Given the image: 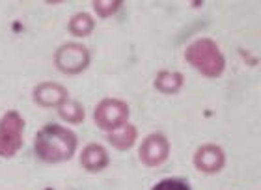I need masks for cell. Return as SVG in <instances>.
Here are the masks:
<instances>
[{"instance_id": "11", "label": "cell", "mask_w": 261, "mask_h": 190, "mask_svg": "<svg viewBox=\"0 0 261 190\" xmlns=\"http://www.w3.org/2000/svg\"><path fill=\"white\" fill-rule=\"evenodd\" d=\"M183 82H185V76L179 71H159L157 76H155V88H157L161 93H166V95H172V93H177L183 88Z\"/></svg>"}, {"instance_id": "1", "label": "cell", "mask_w": 261, "mask_h": 190, "mask_svg": "<svg viewBox=\"0 0 261 190\" xmlns=\"http://www.w3.org/2000/svg\"><path fill=\"white\" fill-rule=\"evenodd\" d=\"M79 140L73 130L56 123H49L34 138V151L39 160L47 164H60L69 160L76 151Z\"/></svg>"}, {"instance_id": "4", "label": "cell", "mask_w": 261, "mask_h": 190, "mask_svg": "<svg viewBox=\"0 0 261 190\" xmlns=\"http://www.w3.org/2000/svg\"><path fill=\"white\" fill-rule=\"evenodd\" d=\"M90 50L82 43H65L58 47L55 52V65L56 69L64 75H79L84 73L90 65Z\"/></svg>"}, {"instance_id": "10", "label": "cell", "mask_w": 261, "mask_h": 190, "mask_svg": "<svg viewBox=\"0 0 261 190\" xmlns=\"http://www.w3.org/2000/svg\"><path fill=\"white\" fill-rule=\"evenodd\" d=\"M136 138H138V130H136L135 125L130 123H125L121 125L120 129L112 130L107 134V140L112 144V147H116L118 151H127L130 147L136 144Z\"/></svg>"}, {"instance_id": "13", "label": "cell", "mask_w": 261, "mask_h": 190, "mask_svg": "<svg viewBox=\"0 0 261 190\" xmlns=\"http://www.w3.org/2000/svg\"><path fill=\"white\" fill-rule=\"evenodd\" d=\"M58 116L62 120L67 121V123H73V125H79L84 121V108L79 101H73V99H67L64 103L58 106Z\"/></svg>"}, {"instance_id": "2", "label": "cell", "mask_w": 261, "mask_h": 190, "mask_svg": "<svg viewBox=\"0 0 261 190\" xmlns=\"http://www.w3.org/2000/svg\"><path fill=\"white\" fill-rule=\"evenodd\" d=\"M185 60L192 65L200 75L207 78H217L226 69V58L222 50L213 41L211 38H198L194 39L185 50Z\"/></svg>"}, {"instance_id": "8", "label": "cell", "mask_w": 261, "mask_h": 190, "mask_svg": "<svg viewBox=\"0 0 261 190\" xmlns=\"http://www.w3.org/2000/svg\"><path fill=\"white\" fill-rule=\"evenodd\" d=\"M32 97L34 103L43 106V108H53V106L58 108L64 101L69 99V93L58 82H41V84L34 88Z\"/></svg>"}, {"instance_id": "6", "label": "cell", "mask_w": 261, "mask_h": 190, "mask_svg": "<svg viewBox=\"0 0 261 190\" xmlns=\"http://www.w3.org/2000/svg\"><path fill=\"white\" fill-rule=\"evenodd\" d=\"M138 157L142 164H146L149 168H157L164 164L170 157V142L168 138L161 132H153L142 140V146L138 149Z\"/></svg>"}, {"instance_id": "15", "label": "cell", "mask_w": 261, "mask_h": 190, "mask_svg": "<svg viewBox=\"0 0 261 190\" xmlns=\"http://www.w3.org/2000/svg\"><path fill=\"white\" fill-rule=\"evenodd\" d=\"M151 190H191V186L183 179H163L159 181Z\"/></svg>"}, {"instance_id": "9", "label": "cell", "mask_w": 261, "mask_h": 190, "mask_svg": "<svg viewBox=\"0 0 261 190\" xmlns=\"http://www.w3.org/2000/svg\"><path fill=\"white\" fill-rule=\"evenodd\" d=\"M110 164L109 151L101 144H88L81 153V166L90 174L103 172Z\"/></svg>"}, {"instance_id": "3", "label": "cell", "mask_w": 261, "mask_h": 190, "mask_svg": "<svg viewBox=\"0 0 261 190\" xmlns=\"http://www.w3.org/2000/svg\"><path fill=\"white\" fill-rule=\"evenodd\" d=\"M24 120L17 110H10L0 118V157H15L22 147Z\"/></svg>"}, {"instance_id": "12", "label": "cell", "mask_w": 261, "mask_h": 190, "mask_svg": "<svg viewBox=\"0 0 261 190\" xmlns=\"http://www.w3.org/2000/svg\"><path fill=\"white\" fill-rule=\"evenodd\" d=\"M93 28H95V21H93V17L90 13H75V15L71 17L69 22H67V30H69L71 36H75V38H88L90 34L93 32Z\"/></svg>"}, {"instance_id": "14", "label": "cell", "mask_w": 261, "mask_h": 190, "mask_svg": "<svg viewBox=\"0 0 261 190\" xmlns=\"http://www.w3.org/2000/svg\"><path fill=\"white\" fill-rule=\"evenodd\" d=\"M121 6H123L121 0H97V2H93V10L99 17L107 19V17L116 15L121 10Z\"/></svg>"}, {"instance_id": "5", "label": "cell", "mask_w": 261, "mask_h": 190, "mask_svg": "<svg viewBox=\"0 0 261 190\" xmlns=\"http://www.w3.org/2000/svg\"><path fill=\"white\" fill-rule=\"evenodd\" d=\"M127 120H129V106L121 99H103L93 112L95 125L107 132L120 129L121 125H125Z\"/></svg>"}, {"instance_id": "7", "label": "cell", "mask_w": 261, "mask_h": 190, "mask_svg": "<svg viewBox=\"0 0 261 190\" xmlns=\"http://www.w3.org/2000/svg\"><path fill=\"white\" fill-rule=\"evenodd\" d=\"M226 164V155H224L222 147L217 144H205L196 149L194 153V166L198 172L205 175L218 174Z\"/></svg>"}]
</instances>
